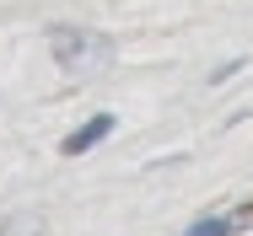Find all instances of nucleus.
Returning <instances> with one entry per match:
<instances>
[{
    "label": "nucleus",
    "mask_w": 253,
    "mask_h": 236,
    "mask_svg": "<svg viewBox=\"0 0 253 236\" xmlns=\"http://www.w3.org/2000/svg\"><path fill=\"white\" fill-rule=\"evenodd\" d=\"M49 48H54V59H59L65 70H81V65H92L97 54H108V38H97V33H76V27H54Z\"/></svg>",
    "instance_id": "f257e3e1"
},
{
    "label": "nucleus",
    "mask_w": 253,
    "mask_h": 236,
    "mask_svg": "<svg viewBox=\"0 0 253 236\" xmlns=\"http://www.w3.org/2000/svg\"><path fill=\"white\" fill-rule=\"evenodd\" d=\"M232 231H237V220L232 215H215V220H200L194 231H183V236H232Z\"/></svg>",
    "instance_id": "7ed1b4c3"
},
{
    "label": "nucleus",
    "mask_w": 253,
    "mask_h": 236,
    "mask_svg": "<svg viewBox=\"0 0 253 236\" xmlns=\"http://www.w3.org/2000/svg\"><path fill=\"white\" fill-rule=\"evenodd\" d=\"M102 135H113V118H108V113H97V118H92L86 129H76V135L59 145V150H65V156H81V150H92V145H97Z\"/></svg>",
    "instance_id": "f03ea898"
}]
</instances>
